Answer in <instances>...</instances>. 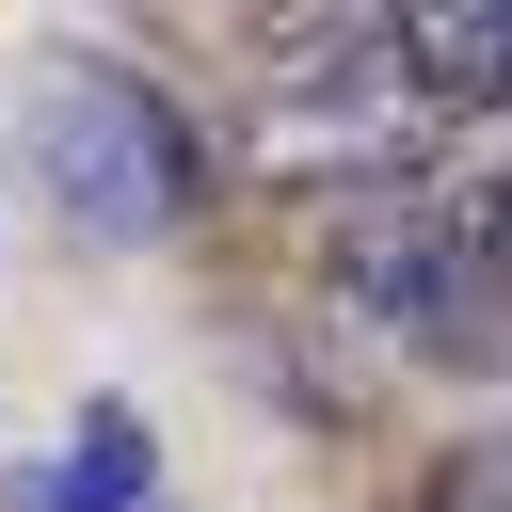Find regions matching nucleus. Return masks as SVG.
<instances>
[{
    "label": "nucleus",
    "mask_w": 512,
    "mask_h": 512,
    "mask_svg": "<svg viewBox=\"0 0 512 512\" xmlns=\"http://www.w3.org/2000/svg\"><path fill=\"white\" fill-rule=\"evenodd\" d=\"M0 512H160V448H144V416L128 400H96L48 464H16V496Z\"/></svg>",
    "instance_id": "3"
},
{
    "label": "nucleus",
    "mask_w": 512,
    "mask_h": 512,
    "mask_svg": "<svg viewBox=\"0 0 512 512\" xmlns=\"http://www.w3.org/2000/svg\"><path fill=\"white\" fill-rule=\"evenodd\" d=\"M432 512H512V432L496 448H448L432 464Z\"/></svg>",
    "instance_id": "4"
},
{
    "label": "nucleus",
    "mask_w": 512,
    "mask_h": 512,
    "mask_svg": "<svg viewBox=\"0 0 512 512\" xmlns=\"http://www.w3.org/2000/svg\"><path fill=\"white\" fill-rule=\"evenodd\" d=\"M384 48L432 112H512V0H416L384 16Z\"/></svg>",
    "instance_id": "2"
},
{
    "label": "nucleus",
    "mask_w": 512,
    "mask_h": 512,
    "mask_svg": "<svg viewBox=\"0 0 512 512\" xmlns=\"http://www.w3.org/2000/svg\"><path fill=\"white\" fill-rule=\"evenodd\" d=\"M32 192H48L64 240H160V224H192V128H176V96L160 80H112V64L48 80Z\"/></svg>",
    "instance_id": "1"
}]
</instances>
